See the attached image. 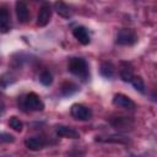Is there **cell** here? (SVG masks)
Instances as JSON below:
<instances>
[{
    "label": "cell",
    "mask_w": 157,
    "mask_h": 157,
    "mask_svg": "<svg viewBox=\"0 0 157 157\" xmlns=\"http://www.w3.org/2000/svg\"><path fill=\"white\" fill-rule=\"evenodd\" d=\"M52 17V7L49 4H43L37 15V25L39 27H44L49 23Z\"/></svg>",
    "instance_id": "cell-5"
},
{
    "label": "cell",
    "mask_w": 157,
    "mask_h": 157,
    "mask_svg": "<svg viewBox=\"0 0 157 157\" xmlns=\"http://www.w3.org/2000/svg\"><path fill=\"white\" fill-rule=\"evenodd\" d=\"M9 125L11 129H13L15 131H22L23 129V123L17 118V117H11L10 120H9Z\"/></svg>",
    "instance_id": "cell-19"
},
{
    "label": "cell",
    "mask_w": 157,
    "mask_h": 157,
    "mask_svg": "<svg viewBox=\"0 0 157 157\" xmlns=\"http://www.w3.org/2000/svg\"><path fill=\"white\" fill-rule=\"evenodd\" d=\"M132 121L126 118V117H115L110 119V124L113 126H115L117 129H123V128H128Z\"/></svg>",
    "instance_id": "cell-15"
},
{
    "label": "cell",
    "mask_w": 157,
    "mask_h": 157,
    "mask_svg": "<svg viewBox=\"0 0 157 157\" xmlns=\"http://www.w3.org/2000/svg\"><path fill=\"white\" fill-rule=\"evenodd\" d=\"M11 29L10 12L6 6H0V33H7Z\"/></svg>",
    "instance_id": "cell-7"
},
{
    "label": "cell",
    "mask_w": 157,
    "mask_h": 157,
    "mask_svg": "<svg viewBox=\"0 0 157 157\" xmlns=\"http://www.w3.org/2000/svg\"><path fill=\"white\" fill-rule=\"evenodd\" d=\"M97 141H103V142H115V144H126L128 139L124 136H109L107 139H97Z\"/></svg>",
    "instance_id": "cell-20"
},
{
    "label": "cell",
    "mask_w": 157,
    "mask_h": 157,
    "mask_svg": "<svg viewBox=\"0 0 157 157\" xmlns=\"http://www.w3.org/2000/svg\"><path fill=\"white\" fill-rule=\"evenodd\" d=\"M113 104L119 108H124V109H134L135 108V102L123 93H118L113 97Z\"/></svg>",
    "instance_id": "cell-6"
},
{
    "label": "cell",
    "mask_w": 157,
    "mask_h": 157,
    "mask_svg": "<svg viewBox=\"0 0 157 157\" xmlns=\"http://www.w3.org/2000/svg\"><path fill=\"white\" fill-rule=\"evenodd\" d=\"M77 91H78V86L71 81H65L60 88V92L64 97H70V96L75 94Z\"/></svg>",
    "instance_id": "cell-13"
},
{
    "label": "cell",
    "mask_w": 157,
    "mask_h": 157,
    "mask_svg": "<svg viewBox=\"0 0 157 157\" xmlns=\"http://www.w3.org/2000/svg\"><path fill=\"white\" fill-rule=\"evenodd\" d=\"M39 81H40V83L43 85V86H50L52 83H53V75H52V72L49 71V70H44V71H42V74H40V76H39Z\"/></svg>",
    "instance_id": "cell-18"
},
{
    "label": "cell",
    "mask_w": 157,
    "mask_h": 157,
    "mask_svg": "<svg viewBox=\"0 0 157 157\" xmlns=\"http://www.w3.org/2000/svg\"><path fill=\"white\" fill-rule=\"evenodd\" d=\"M137 42V34L130 28H123L117 33L115 43L119 45H132Z\"/></svg>",
    "instance_id": "cell-3"
},
{
    "label": "cell",
    "mask_w": 157,
    "mask_h": 157,
    "mask_svg": "<svg viewBox=\"0 0 157 157\" xmlns=\"http://www.w3.org/2000/svg\"><path fill=\"white\" fill-rule=\"evenodd\" d=\"M15 11H16V16H17L18 22L26 23V22L28 21V18H29V11H28V7H27V5H26L25 1L17 0V1H16Z\"/></svg>",
    "instance_id": "cell-9"
},
{
    "label": "cell",
    "mask_w": 157,
    "mask_h": 157,
    "mask_svg": "<svg viewBox=\"0 0 157 157\" xmlns=\"http://www.w3.org/2000/svg\"><path fill=\"white\" fill-rule=\"evenodd\" d=\"M114 66H113V64L112 63H108V61H105V63H102L101 64V67H99V72H101V75L103 76V77H105V78H112L113 76H114Z\"/></svg>",
    "instance_id": "cell-14"
},
{
    "label": "cell",
    "mask_w": 157,
    "mask_h": 157,
    "mask_svg": "<svg viewBox=\"0 0 157 157\" xmlns=\"http://www.w3.org/2000/svg\"><path fill=\"white\" fill-rule=\"evenodd\" d=\"M53 6H54L55 12H56L59 16H61V17H64V18H70V17L72 16V10H71V7H70L65 1H63V0H56Z\"/></svg>",
    "instance_id": "cell-10"
},
{
    "label": "cell",
    "mask_w": 157,
    "mask_h": 157,
    "mask_svg": "<svg viewBox=\"0 0 157 157\" xmlns=\"http://www.w3.org/2000/svg\"><path fill=\"white\" fill-rule=\"evenodd\" d=\"M25 146L31 151H39L45 146V141L42 137L33 136V137H28L25 140Z\"/></svg>",
    "instance_id": "cell-12"
},
{
    "label": "cell",
    "mask_w": 157,
    "mask_h": 157,
    "mask_svg": "<svg viewBox=\"0 0 157 157\" xmlns=\"http://www.w3.org/2000/svg\"><path fill=\"white\" fill-rule=\"evenodd\" d=\"M15 141V136L9 132H0V145L2 144H11Z\"/></svg>",
    "instance_id": "cell-21"
},
{
    "label": "cell",
    "mask_w": 157,
    "mask_h": 157,
    "mask_svg": "<svg viewBox=\"0 0 157 157\" xmlns=\"http://www.w3.org/2000/svg\"><path fill=\"white\" fill-rule=\"evenodd\" d=\"M72 34H74V37H75L82 45H87V44H90V42H91V37H90L88 29H87L86 27H83V26H76V27H74Z\"/></svg>",
    "instance_id": "cell-8"
},
{
    "label": "cell",
    "mask_w": 157,
    "mask_h": 157,
    "mask_svg": "<svg viewBox=\"0 0 157 157\" xmlns=\"http://www.w3.org/2000/svg\"><path fill=\"white\" fill-rule=\"evenodd\" d=\"M70 113L71 115L77 119V120H82V121H86V120H90L91 117H92V112L88 107L83 105V104H80V103H75L71 105L70 108Z\"/></svg>",
    "instance_id": "cell-4"
},
{
    "label": "cell",
    "mask_w": 157,
    "mask_h": 157,
    "mask_svg": "<svg viewBox=\"0 0 157 157\" xmlns=\"http://www.w3.org/2000/svg\"><path fill=\"white\" fill-rule=\"evenodd\" d=\"M123 67H121V70H120V77H121V80L124 81V82H130L131 81V78L134 77V72H132V69L128 65V64H125V63H123Z\"/></svg>",
    "instance_id": "cell-16"
},
{
    "label": "cell",
    "mask_w": 157,
    "mask_h": 157,
    "mask_svg": "<svg viewBox=\"0 0 157 157\" xmlns=\"http://www.w3.org/2000/svg\"><path fill=\"white\" fill-rule=\"evenodd\" d=\"M56 135L60 137H66V139H78L80 134L77 130H75L74 128L66 126V125H59L55 129Z\"/></svg>",
    "instance_id": "cell-11"
},
{
    "label": "cell",
    "mask_w": 157,
    "mask_h": 157,
    "mask_svg": "<svg viewBox=\"0 0 157 157\" xmlns=\"http://www.w3.org/2000/svg\"><path fill=\"white\" fill-rule=\"evenodd\" d=\"M21 108L27 112H43L44 103L34 92H29L21 98Z\"/></svg>",
    "instance_id": "cell-2"
},
{
    "label": "cell",
    "mask_w": 157,
    "mask_h": 157,
    "mask_svg": "<svg viewBox=\"0 0 157 157\" xmlns=\"http://www.w3.org/2000/svg\"><path fill=\"white\" fill-rule=\"evenodd\" d=\"M67 70L72 75L80 77L82 81H86L90 77V71H88L87 63L82 58H71L70 61H69V65H67Z\"/></svg>",
    "instance_id": "cell-1"
},
{
    "label": "cell",
    "mask_w": 157,
    "mask_h": 157,
    "mask_svg": "<svg viewBox=\"0 0 157 157\" xmlns=\"http://www.w3.org/2000/svg\"><path fill=\"white\" fill-rule=\"evenodd\" d=\"M131 85L134 86V88L136 90V91H139L140 93H145L146 92V90H145V82H144V80L140 77V76H135L134 75V77L131 78Z\"/></svg>",
    "instance_id": "cell-17"
}]
</instances>
